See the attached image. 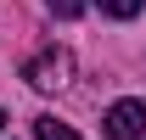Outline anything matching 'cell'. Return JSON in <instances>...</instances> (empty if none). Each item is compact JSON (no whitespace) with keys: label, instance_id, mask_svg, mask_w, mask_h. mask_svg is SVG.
Segmentation results:
<instances>
[{"label":"cell","instance_id":"4","mask_svg":"<svg viewBox=\"0 0 146 140\" xmlns=\"http://www.w3.org/2000/svg\"><path fill=\"white\" fill-rule=\"evenodd\" d=\"M141 6H146V0H101V11H107V17H135Z\"/></svg>","mask_w":146,"mask_h":140},{"label":"cell","instance_id":"1","mask_svg":"<svg viewBox=\"0 0 146 140\" xmlns=\"http://www.w3.org/2000/svg\"><path fill=\"white\" fill-rule=\"evenodd\" d=\"M23 79H28L39 95H56V90H68V84H73V56L62 51V45H45L39 56H28Z\"/></svg>","mask_w":146,"mask_h":140},{"label":"cell","instance_id":"6","mask_svg":"<svg viewBox=\"0 0 146 140\" xmlns=\"http://www.w3.org/2000/svg\"><path fill=\"white\" fill-rule=\"evenodd\" d=\"M0 129H6V112H0Z\"/></svg>","mask_w":146,"mask_h":140},{"label":"cell","instance_id":"2","mask_svg":"<svg viewBox=\"0 0 146 140\" xmlns=\"http://www.w3.org/2000/svg\"><path fill=\"white\" fill-rule=\"evenodd\" d=\"M101 129L107 140H146V101H112Z\"/></svg>","mask_w":146,"mask_h":140},{"label":"cell","instance_id":"3","mask_svg":"<svg viewBox=\"0 0 146 140\" xmlns=\"http://www.w3.org/2000/svg\"><path fill=\"white\" fill-rule=\"evenodd\" d=\"M34 140H79V135H73V123H62V118H34Z\"/></svg>","mask_w":146,"mask_h":140},{"label":"cell","instance_id":"5","mask_svg":"<svg viewBox=\"0 0 146 140\" xmlns=\"http://www.w3.org/2000/svg\"><path fill=\"white\" fill-rule=\"evenodd\" d=\"M45 6H51L56 17H79V11H84V0H45Z\"/></svg>","mask_w":146,"mask_h":140}]
</instances>
